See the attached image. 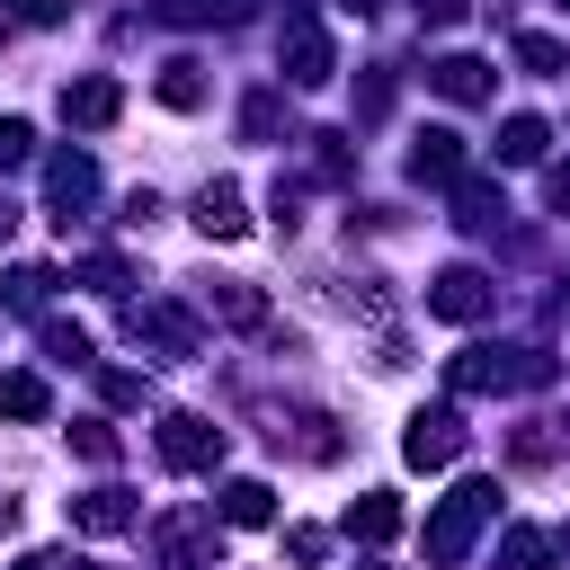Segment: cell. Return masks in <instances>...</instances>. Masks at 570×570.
Here are the masks:
<instances>
[{
	"label": "cell",
	"mask_w": 570,
	"mask_h": 570,
	"mask_svg": "<svg viewBox=\"0 0 570 570\" xmlns=\"http://www.w3.org/2000/svg\"><path fill=\"white\" fill-rule=\"evenodd\" d=\"M196 232H205V240H240V232H249V205H240L232 178H214V187L196 196Z\"/></svg>",
	"instance_id": "obj_12"
},
{
	"label": "cell",
	"mask_w": 570,
	"mask_h": 570,
	"mask_svg": "<svg viewBox=\"0 0 570 570\" xmlns=\"http://www.w3.org/2000/svg\"><path fill=\"white\" fill-rule=\"evenodd\" d=\"M267 517H276L267 481H223V525H267Z\"/></svg>",
	"instance_id": "obj_18"
},
{
	"label": "cell",
	"mask_w": 570,
	"mask_h": 570,
	"mask_svg": "<svg viewBox=\"0 0 570 570\" xmlns=\"http://www.w3.org/2000/svg\"><path fill=\"white\" fill-rule=\"evenodd\" d=\"M160 463H169V472H214V463H223V428L196 419V410H169V419H160Z\"/></svg>",
	"instance_id": "obj_4"
},
{
	"label": "cell",
	"mask_w": 570,
	"mask_h": 570,
	"mask_svg": "<svg viewBox=\"0 0 570 570\" xmlns=\"http://www.w3.org/2000/svg\"><path fill=\"white\" fill-rule=\"evenodd\" d=\"M552 205H561V214H570V169H561V178H552Z\"/></svg>",
	"instance_id": "obj_33"
},
{
	"label": "cell",
	"mask_w": 570,
	"mask_h": 570,
	"mask_svg": "<svg viewBox=\"0 0 570 570\" xmlns=\"http://www.w3.org/2000/svg\"><path fill=\"white\" fill-rule=\"evenodd\" d=\"M276 116H285V107H276V89H258V98L240 107V134H249V142H267V134H276Z\"/></svg>",
	"instance_id": "obj_25"
},
{
	"label": "cell",
	"mask_w": 570,
	"mask_h": 570,
	"mask_svg": "<svg viewBox=\"0 0 570 570\" xmlns=\"http://www.w3.org/2000/svg\"><path fill=\"white\" fill-rule=\"evenodd\" d=\"M517 62H525V71H561V62H570V53H561V45H552V36H517Z\"/></svg>",
	"instance_id": "obj_27"
},
{
	"label": "cell",
	"mask_w": 570,
	"mask_h": 570,
	"mask_svg": "<svg viewBox=\"0 0 570 570\" xmlns=\"http://www.w3.org/2000/svg\"><path fill=\"white\" fill-rule=\"evenodd\" d=\"M276 53H285V80H294V89H321V80L338 71V53H330V36H321V18H312V9H285Z\"/></svg>",
	"instance_id": "obj_3"
},
{
	"label": "cell",
	"mask_w": 570,
	"mask_h": 570,
	"mask_svg": "<svg viewBox=\"0 0 570 570\" xmlns=\"http://www.w3.org/2000/svg\"><path fill=\"white\" fill-rule=\"evenodd\" d=\"M9 525H18V499H0V534H9Z\"/></svg>",
	"instance_id": "obj_34"
},
{
	"label": "cell",
	"mask_w": 570,
	"mask_h": 570,
	"mask_svg": "<svg viewBox=\"0 0 570 570\" xmlns=\"http://www.w3.org/2000/svg\"><path fill=\"white\" fill-rule=\"evenodd\" d=\"M499 561H508V570H534V561H543V534H534V525H508Z\"/></svg>",
	"instance_id": "obj_26"
},
{
	"label": "cell",
	"mask_w": 570,
	"mask_h": 570,
	"mask_svg": "<svg viewBox=\"0 0 570 570\" xmlns=\"http://www.w3.org/2000/svg\"><path fill=\"white\" fill-rule=\"evenodd\" d=\"M347 534H356V543H392V534H401V499H392V490H365V499L347 508Z\"/></svg>",
	"instance_id": "obj_16"
},
{
	"label": "cell",
	"mask_w": 570,
	"mask_h": 570,
	"mask_svg": "<svg viewBox=\"0 0 570 570\" xmlns=\"http://www.w3.org/2000/svg\"><path fill=\"white\" fill-rule=\"evenodd\" d=\"M27 151H36V134H27V125H18V116H0V169H18V160H27Z\"/></svg>",
	"instance_id": "obj_29"
},
{
	"label": "cell",
	"mask_w": 570,
	"mask_h": 570,
	"mask_svg": "<svg viewBox=\"0 0 570 570\" xmlns=\"http://www.w3.org/2000/svg\"><path fill=\"white\" fill-rule=\"evenodd\" d=\"M151 18H169V27H232V18H249V0H151Z\"/></svg>",
	"instance_id": "obj_17"
},
{
	"label": "cell",
	"mask_w": 570,
	"mask_h": 570,
	"mask_svg": "<svg viewBox=\"0 0 570 570\" xmlns=\"http://www.w3.org/2000/svg\"><path fill=\"white\" fill-rule=\"evenodd\" d=\"M45 347H53L62 365H89V330H80V321H45Z\"/></svg>",
	"instance_id": "obj_24"
},
{
	"label": "cell",
	"mask_w": 570,
	"mask_h": 570,
	"mask_svg": "<svg viewBox=\"0 0 570 570\" xmlns=\"http://www.w3.org/2000/svg\"><path fill=\"white\" fill-rule=\"evenodd\" d=\"M285 552H294V561H303V570H312V561H321V552H330V543H321V525H294V534H285Z\"/></svg>",
	"instance_id": "obj_30"
},
{
	"label": "cell",
	"mask_w": 570,
	"mask_h": 570,
	"mask_svg": "<svg viewBox=\"0 0 570 570\" xmlns=\"http://www.w3.org/2000/svg\"><path fill=\"white\" fill-rule=\"evenodd\" d=\"M561 9H570V0H561Z\"/></svg>",
	"instance_id": "obj_35"
},
{
	"label": "cell",
	"mask_w": 570,
	"mask_h": 570,
	"mask_svg": "<svg viewBox=\"0 0 570 570\" xmlns=\"http://www.w3.org/2000/svg\"><path fill=\"white\" fill-rule=\"evenodd\" d=\"M151 89H160V107H205V71L196 62H160Z\"/></svg>",
	"instance_id": "obj_22"
},
{
	"label": "cell",
	"mask_w": 570,
	"mask_h": 570,
	"mask_svg": "<svg viewBox=\"0 0 570 570\" xmlns=\"http://www.w3.org/2000/svg\"><path fill=\"white\" fill-rule=\"evenodd\" d=\"M490 517H499V490H490V481H454V490L436 499V517H428V561H445V570H454Z\"/></svg>",
	"instance_id": "obj_1"
},
{
	"label": "cell",
	"mask_w": 570,
	"mask_h": 570,
	"mask_svg": "<svg viewBox=\"0 0 570 570\" xmlns=\"http://www.w3.org/2000/svg\"><path fill=\"white\" fill-rule=\"evenodd\" d=\"M45 410H53V392L36 374H0V419H45Z\"/></svg>",
	"instance_id": "obj_21"
},
{
	"label": "cell",
	"mask_w": 570,
	"mask_h": 570,
	"mask_svg": "<svg viewBox=\"0 0 570 570\" xmlns=\"http://www.w3.org/2000/svg\"><path fill=\"white\" fill-rule=\"evenodd\" d=\"M445 383L454 392H525V383H552V356H534V347H463L445 365Z\"/></svg>",
	"instance_id": "obj_2"
},
{
	"label": "cell",
	"mask_w": 570,
	"mask_h": 570,
	"mask_svg": "<svg viewBox=\"0 0 570 570\" xmlns=\"http://www.w3.org/2000/svg\"><path fill=\"white\" fill-rule=\"evenodd\" d=\"M27 27H53V18H71V0H9Z\"/></svg>",
	"instance_id": "obj_31"
},
{
	"label": "cell",
	"mask_w": 570,
	"mask_h": 570,
	"mask_svg": "<svg viewBox=\"0 0 570 570\" xmlns=\"http://www.w3.org/2000/svg\"><path fill=\"white\" fill-rule=\"evenodd\" d=\"M45 285H53L45 267H9V276H0V303H9V312H45Z\"/></svg>",
	"instance_id": "obj_23"
},
{
	"label": "cell",
	"mask_w": 570,
	"mask_h": 570,
	"mask_svg": "<svg viewBox=\"0 0 570 570\" xmlns=\"http://www.w3.org/2000/svg\"><path fill=\"white\" fill-rule=\"evenodd\" d=\"M401 454H410L419 472H436V463H454V454H463V419H454V410H419V419L401 428Z\"/></svg>",
	"instance_id": "obj_6"
},
{
	"label": "cell",
	"mask_w": 570,
	"mask_h": 570,
	"mask_svg": "<svg viewBox=\"0 0 570 570\" xmlns=\"http://www.w3.org/2000/svg\"><path fill=\"white\" fill-rule=\"evenodd\" d=\"M205 303H214L232 330H258V321H267V294H258V285H214Z\"/></svg>",
	"instance_id": "obj_20"
},
{
	"label": "cell",
	"mask_w": 570,
	"mask_h": 570,
	"mask_svg": "<svg viewBox=\"0 0 570 570\" xmlns=\"http://www.w3.org/2000/svg\"><path fill=\"white\" fill-rule=\"evenodd\" d=\"M267 445H276V454L294 445V454H312V463H330V454H338V436H330V419H321V410H267Z\"/></svg>",
	"instance_id": "obj_8"
},
{
	"label": "cell",
	"mask_w": 570,
	"mask_h": 570,
	"mask_svg": "<svg viewBox=\"0 0 570 570\" xmlns=\"http://www.w3.org/2000/svg\"><path fill=\"white\" fill-rule=\"evenodd\" d=\"M410 178H428V187L463 178V134H454V125H419V142H410Z\"/></svg>",
	"instance_id": "obj_9"
},
{
	"label": "cell",
	"mask_w": 570,
	"mask_h": 570,
	"mask_svg": "<svg viewBox=\"0 0 570 570\" xmlns=\"http://www.w3.org/2000/svg\"><path fill=\"white\" fill-rule=\"evenodd\" d=\"M71 445H80L89 463H116V428H107V419H80V436H71Z\"/></svg>",
	"instance_id": "obj_28"
},
{
	"label": "cell",
	"mask_w": 570,
	"mask_h": 570,
	"mask_svg": "<svg viewBox=\"0 0 570 570\" xmlns=\"http://www.w3.org/2000/svg\"><path fill=\"white\" fill-rule=\"evenodd\" d=\"M490 303H499V285H490L481 267H445V276L428 285V312H436V321H481Z\"/></svg>",
	"instance_id": "obj_5"
},
{
	"label": "cell",
	"mask_w": 570,
	"mask_h": 570,
	"mask_svg": "<svg viewBox=\"0 0 570 570\" xmlns=\"http://www.w3.org/2000/svg\"><path fill=\"white\" fill-rule=\"evenodd\" d=\"M134 338H151V347H169V356H196V321H187V312H169V303L134 312Z\"/></svg>",
	"instance_id": "obj_15"
},
{
	"label": "cell",
	"mask_w": 570,
	"mask_h": 570,
	"mask_svg": "<svg viewBox=\"0 0 570 570\" xmlns=\"http://www.w3.org/2000/svg\"><path fill=\"white\" fill-rule=\"evenodd\" d=\"M116 107H125V89H116V80H62V125L98 134V125H116Z\"/></svg>",
	"instance_id": "obj_11"
},
{
	"label": "cell",
	"mask_w": 570,
	"mask_h": 570,
	"mask_svg": "<svg viewBox=\"0 0 570 570\" xmlns=\"http://www.w3.org/2000/svg\"><path fill=\"white\" fill-rule=\"evenodd\" d=\"M428 80H436L454 107H481V98H490V62H481V53H445V62H428Z\"/></svg>",
	"instance_id": "obj_13"
},
{
	"label": "cell",
	"mask_w": 570,
	"mask_h": 570,
	"mask_svg": "<svg viewBox=\"0 0 570 570\" xmlns=\"http://www.w3.org/2000/svg\"><path fill=\"white\" fill-rule=\"evenodd\" d=\"M543 142H552V125H543V116H508V125H499V160H517V169H525V160H543Z\"/></svg>",
	"instance_id": "obj_19"
},
{
	"label": "cell",
	"mask_w": 570,
	"mask_h": 570,
	"mask_svg": "<svg viewBox=\"0 0 570 570\" xmlns=\"http://www.w3.org/2000/svg\"><path fill=\"white\" fill-rule=\"evenodd\" d=\"M160 561H169V570H223V543H214V525L169 517V525H160Z\"/></svg>",
	"instance_id": "obj_10"
},
{
	"label": "cell",
	"mask_w": 570,
	"mask_h": 570,
	"mask_svg": "<svg viewBox=\"0 0 570 570\" xmlns=\"http://www.w3.org/2000/svg\"><path fill=\"white\" fill-rule=\"evenodd\" d=\"M71 525H80V534H125V525H134V499H125V490H80V499H71Z\"/></svg>",
	"instance_id": "obj_14"
},
{
	"label": "cell",
	"mask_w": 570,
	"mask_h": 570,
	"mask_svg": "<svg viewBox=\"0 0 570 570\" xmlns=\"http://www.w3.org/2000/svg\"><path fill=\"white\" fill-rule=\"evenodd\" d=\"M419 18H428V27H454V18H463V0H419Z\"/></svg>",
	"instance_id": "obj_32"
},
{
	"label": "cell",
	"mask_w": 570,
	"mask_h": 570,
	"mask_svg": "<svg viewBox=\"0 0 570 570\" xmlns=\"http://www.w3.org/2000/svg\"><path fill=\"white\" fill-rule=\"evenodd\" d=\"M45 187H53V223L71 232V214L98 196V169H89V151H53V160H45Z\"/></svg>",
	"instance_id": "obj_7"
}]
</instances>
